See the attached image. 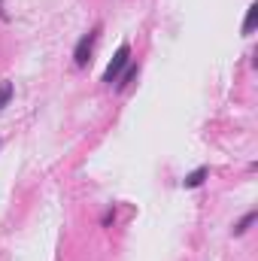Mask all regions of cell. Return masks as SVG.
Here are the masks:
<instances>
[{
    "instance_id": "8",
    "label": "cell",
    "mask_w": 258,
    "mask_h": 261,
    "mask_svg": "<svg viewBox=\"0 0 258 261\" xmlns=\"http://www.w3.org/2000/svg\"><path fill=\"white\" fill-rule=\"evenodd\" d=\"M0 18H3V21L9 18V15H6V3H3V0H0Z\"/></svg>"
},
{
    "instance_id": "6",
    "label": "cell",
    "mask_w": 258,
    "mask_h": 261,
    "mask_svg": "<svg viewBox=\"0 0 258 261\" xmlns=\"http://www.w3.org/2000/svg\"><path fill=\"white\" fill-rule=\"evenodd\" d=\"M137 70H140V67H125V73H122V76H119V79H116V88H119V91H125V88H128L131 85V79H134V76H137Z\"/></svg>"
},
{
    "instance_id": "7",
    "label": "cell",
    "mask_w": 258,
    "mask_h": 261,
    "mask_svg": "<svg viewBox=\"0 0 258 261\" xmlns=\"http://www.w3.org/2000/svg\"><path fill=\"white\" fill-rule=\"evenodd\" d=\"M12 82H0V110L3 107H9V100H12Z\"/></svg>"
},
{
    "instance_id": "4",
    "label": "cell",
    "mask_w": 258,
    "mask_h": 261,
    "mask_svg": "<svg viewBox=\"0 0 258 261\" xmlns=\"http://www.w3.org/2000/svg\"><path fill=\"white\" fill-rule=\"evenodd\" d=\"M255 219H258V213H255V210H249V213H246V216H243L234 228H231V234H234V237H243V234L252 228V222H255Z\"/></svg>"
},
{
    "instance_id": "2",
    "label": "cell",
    "mask_w": 258,
    "mask_h": 261,
    "mask_svg": "<svg viewBox=\"0 0 258 261\" xmlns=\"http://www.w3.org/2000/svg\"><path fill=\"white\" fill-rule=\"evenodd\" d=\"M97 34H100V28H94V31H88V34H82V40L76 43V49H73V64L76 67H85L91 61V52H94V43H97Z\"/></svg>"
},
{
    "instance_id": "1",
    "label": "cell",
    "mask_w": 258,
    "mask_h": 261,
    "mask_svg": "<svg viewBox=\"0 0 258 261\" xmlns=\"http://www.w3.org/2000/svg\"><path fill=\"white\" fill-rule=\"evenodd\" d=\"M131 64V46L128 43H122L119 49H116V55H113V61L107 64V70H104V82L107 85H113L122 73H125V67Z\"/></svg>"
},
{
    "instance_id": "3",
    "label": "cell",
    "mask_w": 258,
    "mask_h": 261,
    "mask_svg": "<svg viewBox=\"0 0 258 261\" xmlns=\"http://www.w3.org/2000/svg\"><path fill=\"white\" fill-rule=\"evenodd\" d=\"M207 176H210V167H197V170H192V173L183 179V189H200Z\"/></svg>"
},
{
    "instance_id": "5",
    "label": "cell",
    "mask_w": 258,
    "mask_h": 261,
    "mask_svg": "<svg viewBox=\"0 0 258 261\" xmlns=\"http://www.w3.org/2000/svg\"><path fill=\"white\" fill-rule=\"evenodd\" d=\"M255 24H258V6L252 3V6L246 9V18H243V37H249V34L255 31Z\"/></svg>"
}]
</instances>
